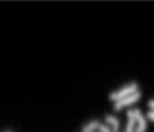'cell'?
I'll use <instances>...</instances> for the list:
<instances>
[{
  "mask_svg": "<svg viewBox=\"0 0 154 132\" xmlns=\"http://www.w3.org/2000/svg\"><path fill=\"white\" fill-rule=\"evenodd\" d=\"M100 124L101 123L99 122V120H92V122H89V123H87V124L82 125L81 132H95L96 130H99Z\"/></svg>",
  "mask_w": 154,
  "mask_h": 132,
  "instance_id": "8992f818",
  "label": "cell"
},
{
  "mask_svg": "<svg viewBox=\"0 0 154 132\" xmlns=\"http://www.w3.org/2000/svg\"><path fill=\"white\" fill-rule=\"evenodd\" d=\"M146 117H147L149 120H152V122H154V111L147 112V113H146Z\"/></svg>",
  "mask_w": 154,
  "mask_h": 132,
  "instance_id": "52a82bcc",
  "label": "cell"
},
{
  "mask_svg": "<svg viewBox=\"0 0 154 132\" xmlns=\"http://www.w3.org/2000/svg\"><path fill=\"white\" fill-rule=\"evenodd\" d=\"M147 128V123H146V117L143 115H139L137 119V125H135V131L134 132H145Z\"/></svg>",
  "mask_w": 154,
  "mask_h": 132,
  "instance_id": "5b68a950",
  "label": "cell"
},
{
  "mask_svg": "<svg viewBox=\"0 0 154 132\" xmlns=\"http://www.w3.org/2000/svg\"><path fill=\"white\" fill-rule=\"evenodd\" d=\"M139 98H141V92L138 90V92L133 93V94L127 96V97L120 98V100L115 101V103H114V109H115L116 112H119L120 109L126 108V106H130V105H133V104L138 103Z\"/></svg>",
  "mask_w": 154,
  "mask_h": 132,
  "instance_id": "7a4b0ae2",
  "label": "cell"
},
{
  "mask_svg": "<svg viewBox=\"0 0 154 132\" xmlns=\"http://www.w3.org/2000/svg\"><path fill=\"white\" fill-rule=\"evenodd\" d=\"M95 132H96V131H95Z\"/></svg>",
  "mask_w": 154,
  "mask_h": 132,
  "instance_id": "9c48e42d",
  "label": "cell"
},
{
  "mask_svg": "<svg viewBox=\"0 0 154 132\" xmlns=\"http://www.w3.org/2000/svg\"><path fill=\"white\" fill-rule=\"evenodd\" d=\"M135 92H138V84H137V82H131V84L123 86L122 89L116 90V92H112L111 94H109V98L115 103V101L120 100V98L127 97V96L133 94V93H135Z\"/></svg>",
  "mask_w": 154,
  "mask_h": 132,
  "instance_id": "6da1fadb",
  "label": "cell"
},
{
  "mask_svg": "<svg viewBox=\"0 0 154 132\" xmlns=\"http://www.w3.org/2000/svg\"><path fill=\"white\" fill-rule=\"evenodd\" d=\"M141 115V111L138 108L135 109H130L127 112V125H126L125 132H134L135 131V125H137V119Z\"/></svg>",
  "mask_w": 154,
  "mask_h": 132,
  "instance_id": "3957f363",
  "label": "cell"
},
{
  "mask_svg": "<svg viewBox=\"0 0 154 132\" xmlns=\"http://www.w3.org/2000/svg\"><path fill=\"white\" fill-rule=\"evenodd\" d=\"M149 108H150V111H154V98H152V100H149Z\"/></svg>",
  "mask_w": 154,
  "mask_h": 132,
  "instance_id": "ba28073f",
  "label": "cell"
},
{
  "mask_svg": "<svg viewBox=\"0 0 154 132\" xmlns=\"http://www.w3.org/2000/svg\"><path fill=\"white\" fill-rule=\"evenodd\" d=\"M106 124L108 125L109 128L112 130V132H119V128H120V122L116 116H112V115H107L106 117Z\"/></svg>",
  "mask_w": 154,
  "mask_h": 132,
  "instance_id": "277c9868",
  "label": "cell"
}]
</instances>
